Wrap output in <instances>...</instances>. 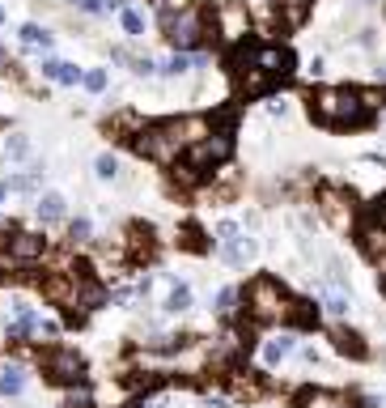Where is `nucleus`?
Instances as JSON below:
<instances>
[{
    "label": "nucleus",
    "instance_id": "f257e3e1",
    "mask_svg": "<svg viewBox=\"0 0 386 408\" xmlns=\"http://www.w3.org/2000/svg\"><path fill=\"white\" fill-rule=\"evenodd\" d=\"M310 111L323 128H357L370 119V111L361 106V94L357 89H344V85H327V89H314L310 98Z\"/></svg>",
    "mask_w": 386,
    "mask_h": 408
},
{
    "label": "nucleus",
    "instance_id": "f03ea898",
    "mask_svg": "<svg viewBox=\"0 0 386 408\" xmlns=\"http://www.w3.org/2000/svg\"><path fill=\"white\" fill-rule=\"evenodd\" d=\"M246 315H251V324H289V315H293V298H289V290L276 281V277H255L251 285H246Z\"/></svg>",
    "mask_w": 386,
    "mask_h": 408
},
{
    "label": "nucleus",
    "instance_id": "7ed1b4c3",
    "mask_svg": "<svg viewBox=\"0 0 386 408\" xmlns=\"http://www.w3.org/2000/svg\"><path fill=\"white\" fill-rule=\"evenodd\" d=\"M204 13L200 9H170V13H161V30H166V38L178 47V51H195L200 43H204Z\"/></svg>",
    "mask_w": 386,
    "mask_h": 408
},
{
    "label": "nucleus",
    "instance_id": "20e7f679",
    "mask_svg": "<svg viewBox=\"0 0 386 408\" xmlns=\"http://www.w3.org/2000/svg\"><path fill=\"white\" fill-rule=\"evenodd\" d=\"M229 153H234V136H229V132H208V136H200L195 145H187V158H183V162H191L195 170L208 175V170L225 166Z\"/></svg>",
    "mask_w": 386,
    "mask_h": 408
},
{
    "label": "nucleus",
    "instance_id": "39448f33",
    "mask_svg": "<svg viewBox=\"0 0 386 408\" xmlns=\"http://www.w3.org/2000/svg\"><path fill=\"white\" fill-rule=\"evenodd\" d=\"M238 64H246V68L263 72L268 81H280V77H289V72H293V55H289L285 47H276V43H259V47H251L246 55H238Z\"/></svg>",
    "mask_w": 386,
    "mask_h": 408
},
{
    "label": "nucleus",
    "instance_id": "423d86ee",
    "mask_svg": "<svg viewBox=\"0 0 386 408\" xmlns=\"http://www.w3.org/2000/svg\"><path fill=\"white\" fill-rule=\"evenodd\" d=\"M319 213L327 217V226H331L336 234L357 230V204H353V196H344V192H336V187H323V192H319Z\"/></svg>",
    "mask_w": 386,
    "mask_h": 408
},
{
    "label": "nucleus",
    "instance_id": "0eeeda50",
    "mask_svg": "<svg viewBox=\"0 0 386 408\" xmlns=\"http://www.w3.org/2000/svg\"><path fill=\"white\" fill-rule=\"evenodd\" d=\"M42 362H47V375H51L55 383H64V387H81V383L89 379L85 358H81V353H72V349H47V353H42Z\"/></svg>",
    "mask_w": 386,
    "mask_h": 408
},
{
    "label": "nucleus",
    "instance_id": "6e6552de",
    "mask_svg": "<svg viewBox=\"0 0 386 408\" xmlns=\"http://www.w3.org/2000/svg\"><path fill=\"white\" fill-rule=\"evenodd\" d=\"M132 140H136V149H140L144 158H153V162H178V140L170 136L166 123H144Z\"/></svg>",
    "mask_w": 386,
    "mask_h": 408
},
{
    "label": "nucleus",
    "instance_id": "1a4fd4ad",
    "mask_svg": "<svg viewBox=\"0 0 386 408\" xmlns=\"http://www.w3.org/2000/svg\"><path fill=\"white\" fill-rule=\"evenodd\" d=\"M217 34H221L229 47H238V43L251 34V13H246L242 0H225V4L217 9Z\"/></svg>",
    "mask_w": 386,
    "mask_h": 408
},
{
    "label": "nucleus",
    "instance_id": "9d476101",
    "mask_svg": "<svg viewBox=\"0 0 386 408\" xmlns=\"http://www.w3.org/2000/svg\"><path fill=\"white\" fill-rule=\"evenodd\" d=\"M42 234H8L4 238V251H0V268H21V264H30V260H38L42 255Z\"/></svg>",
    "mask_w": 386,
    "mask_h": 408
},
{
    "label": "nucleus",
    "instance_id": "9b49d317",
    "mask_svg": "<svg viewBox=\"0 0 386 408\" xmlns=\"http://www.w3.org/2000/svg\"><path fill=\"white\" fill-rule=\"evenodd\" d=\"M297 408H361L348 392H331V387H306L297 392Z\"/></svg>",
    "mask_w": 386,
    "mask_h": 408
},
{
    "label": "nucleus",
    "instance_id": "f8f14e48",
    "mask_svg": "<svg viewBox=\"0 0 386 408\" xmlns=\"http://www.w3.org/2000/svg\"><path fill=\"white\" fill-rule=\"evenodd\" d=\"M255 251H259V243H255V238H246V234H238V238L221 243V260H225L229 268H242V264H251V260H255Z\"/></svg>",
    "mask_w": 386,
    "mask_h": 408
},
{
    "label": "nucleus",
    "instance_id": "ddd939ff",
    "mask_svg": "<svg viewBox=\"0 0 386 408\" xmlns=\"http://www.w3.org/2000/svg\"><path fill=\"white\" fill-rule=\"evenodd\" d=\"M8 336L13 341H30V336H38V315H34V307H21V302H13V319H8Z\"/></svg>",
    "mask_w": 386,
    "mask_h": 408
},
{
    "label": "nucleus",
    "instance_id": "4468645a",
    "mask_svg": "<svg viewBox=\"0 0 386 408\" xmlns=\"http://www.w3.org/2000/svg\"><path fill=\"white\" fill-rule=\"evenodd\" d=\"M293 349H297V341H293L289 332H285V336H272V341L259 345V362H263V366H280Z\"/></svg>",
    "mask_w": 386,
    "mask_h": 408
},
{
    "label": "nucleus",
    "instance_id": "2eb2a0df",
    "mask_svg": "<svg viewBox=\"0 0 386 408\" xmlns=\"http://www.w3.org/2000/svg\"><path fill=\"white\" fill-rule=\"evenodd\" d=\"M361 247L370 260H386V221H365L361 226Z\"/></svg>",
    "mask_w": 386,
    "mask_h": 408
},
{
    "label": "nucleus",
    "instance_id": "dca6fc26",
    "mask_svg": "<svg viewBox=\"0 0 386 408\" xmlns=\"http://www.w3.org/2000/svg\"><path fill=\"white\" fill-rule=\"evenodd\" d=\"M331 345H336V353H344V358H365L370 349H365V341L353 332V328H331Z\"/></svg>",
    "mask_w": 386,
    "mask_h": 408
},
{
    "label": "nucleus",
    "instance_id": "f3484780",
    "mask_svg": "<svg viewBox=\"0 0 386 408\" xmlns=\"http://www.w3.org/2000/svg\"><path fill=\"white\" fill-rule=\"evenodd\" d=\"M38 217H42L47 226H55V221H64V217H68V200H64L59 192H47V196L38 200Z\"/></svg>",
    "mask_w": 386,
    "mask_h": 408
},
{
    "label": "nucleus",
    "instance_id": "a211bd4d",
    "mask_svg": "<svg viewBox=\"0 0 386 408\" xmlns=\"http://www.w3.org/2000/svg\"><path fill=\"white\" fill-rule=\"evenodd\" d=\"M42 72H47V81H59V85H76L81 81V68L68 64V60H47Z\"/></svg>",
    "mask_w": 386,
    "mask_h": 408
},
{
    "label": "nucleus",
    "instance_id": "6ab92c4d",
    "mask_svg": "<svg viewBox=\"0 0 386 408\" xmlns=\"http://www.w3.org/2000/svg\"><path fill=\"white\" fill-rule=\"evenodd\" d=\"M170 179H174V187H200L208 175H204V170H195L191 162H170Z\"/></svg>",
    "mask_w": 386,
    "mask_h": 408
},
{
    "label": "nucleus",
    "instance_id": "aec40b11",
    "mask_svg": "<svg viewBox=\"0 0 386 408\" xmlns=\"http://www.w3.org/2000/svg\"><path fill=\"white\" fill-rule=\"evenodd\" d=\"M21 392H25V370H21V366H4V370H0V396L13 400V396H21Z\"/></svg>",
    "mask_w": 386,
    "mask_h": 408
},
{
    "label": "nucleus",
    "instance_id": "412c9836",
    "mask_svg": "<svg viewBox=\"0 0 386 408\" xmlns=\"http://www.w3.org/2000/svg\"><path fill=\"white\" fill-rule=\"evenodd\" d=\"M144 123H136L127 111H119V115H110L106 119V136H115V140H127V132H140Z\"/></svg>",
    "mask_w": 386,
    "mask_h": 408
},
{
    "label": "nucleus",
    "instance_id": "4be33fe9",
    "mask_svg": "<svg viewBox=\"0 0 386 408\" xmlns=\"http://www.w3.org/2000/svg\"><path fill=\"white\" fill-rule=\"evenodd\" d=\"M238 302H242V294H238L234 285H225V290L217 294V307H212V311H217L221 319H234V315H238Z\"/></svg>",
    "mask_w": 386,
    "mask_h": 408
},
{
    "label": "nucleus",
    "instance_id": "5701e85b",
    "mask_svg": "<svg viewBox=\"0 0 386 408\" xmlns=\"http://www.w3.org/2000/svg\"><path fill=\"white\" fill-rule=\"evenodd\" d=\"M119 26H123L127 38H136V34H144V13L140 9H119Z\"/></svg>",
    "mask_w": 386,
    "mask_h": 408
},
{
    "label": "nucleus",
    "instance_id": "b1692460",
    "mask_svg": "<svg viewBox=\"0 0 386 408\" xmlns=\"http://www.w3.org/2000/svg\"><path fill=\"white\" fill-rule=\"evenodd\" d=\"M187 307H191V290H187L183 281H174V290H170V298H166V311H170V315H183Z\"/></svg>",
    "mask_w": 386,
    "mask_h": 408
},
{
    "label": "nucleus",
    "instance_id": "393cba45",
    "mask_svg": "<svg viewBox=\"0 0 386 408\" xmlns=\"http://www.w3.org/2000/svg\"><path fill=\"white\" fill-rule=\"evenodd\" d=\"M310 4H314V0H276V9H280V17H285L289 26H297V21L306 17Z\"/></svg>",
    "mask_w": 386,
    "mask_h": 408
},
{
    "label": "nucleus",
    "instance_id": "a878e982",
    "mask_svg": "<svg viewBox=\"0 0 386 408\" xmlns=\"http://www.w3.org/2000/svg\"><path fill=\"white\" fill-rule=\"evenodd\" d=\"M21 43H25V47H51V30L25 21V26H21Z\"/></svg>",
    "mask_w": 386,
    "mask_h": 408
},
{
    "label": "nucleus",
    "instance_id": "bb28decb",
    "mask_svg": "<svg viewBox=\"0 0 386 408\" xmlns=\"http://www.w3.org/2000/svg\"><path fill=\"white\" fill-rule=\"evenodd\" d=\"M323 307H327L331 315H348V294H344L340 285H327V294H323Z\"/></svg>",
    "mask_w": 386,
    "mask_h": 408
},
{
    "label": "nucleus",
    "instance_id": "cd10ccee",
    "mask_svg": "<svg viewBox=\"0 0 386 408\" xmlns=\"http://www.w3.org/2000/svg\"><path fill=\"white\" fill-rule=\"evenodd\" d=\"M119 60H127V68L136 72V77H149L153 72V60H144V55H127V51H115Z\"/></svg>",
    "mask_w": 386,
    "mask_h": 408
},
{
    "label": "nucleus",
    "instance_id": "c85d7f7f",
    "mask_svg": "<svg viewBox=\"0 0 386 408\" xmlns=\"http://www.w3.org/2000/svg\"><path fill=\"white\" fill-rule=\"evenodd\" d=\"M191 64H200V55H195V60H191V55H187V51H178V55H174V60H166V72H170V77H183V72H187V68H191Z\"/></svg>",
    "mask_w": 386,
    "mask_h": 408
},
{
    "label": "nucleus",
    "instance_id": "c756f323",
    "mask_svg": "<svg viewBox=\"0 0 386 408\" xmlns=\"http://www.w3.org/2000/svg\"><path fill=\"white\" fill-rule=\"evenodd\" d=\"M361 94V106L365 111H382L386 106V89H357Z\"/></svg>",
    "mask_w": 386,
    "mask_h": 408
},
{
    "label": "nucleus",
    "instance_id": "7c9ffc66",
    "mask_svg": "<svg viewBox=\"0 0 386 408\" xmlns=\"http://www.w3.org/2000/svg\"><path fill=\"white\" fill-rule=\"evenodd\" d=\"M81 81H85V89H89V94H102V89H106V72H102V68L81 72Z\"/></svg>",
    "mask_w": 386,
    "mask_h": 408
},
{
    "label": "nucleus",
    "instance_id": "2f4dec72",
    "mask_svg": "<svg viewBox=\"0 0 386 408\" xmlns=\"http://www.w3.org/2000/svg\"><path fill=\"white\" fill-rule=\"evenodd\" d=\"M93 170H98V179H115V175H119V162H115L110 153H102V158L93 162Z\"/></svg>",
    "mask_w": 386,
    "mask_h": 408
},
{
    "label": "nucleus",
    "instance_id": "473e14b6",
    "mask_svg": "<svg viewBox=\"0 0 386 408\" xmlns=\"http://www.w3.org/2000/svg\"><path fill=\"white\" fill-rule=\"evenodd\" d=\"M183 247H187V251H195V255H200V251H208V238H204V234H200V230H187V234H183Z\"/></svg>",
    "mask_w": 386,
    "mask_h": 408
},
{
    "label": "nucleus",
    "instance_id": "72a5a7b5",
    "mask_svg": "<svg viewBox=\"0 0 386 408\" xmlns=\"http://www.w3.org/2000/svg\"><path fill=\"white\" fill-rule=\"evenodd\" d=\"M217 238H221V243L238 238V221H221V226H217Z\"/></svg>",
    "mask_w": 386,
    "mask_h": 408
},
{
    "label": "nucleus",
    "instance_id": "f704fd0d",
    "mask_svg": "<svg viewBox=\"0 0 386 408\" xmlns=\"http://www.w3.org/2000/svg\"><path fill=\"white\" fill-rule=\"evenodd\" d=\"M25 153H30V145H25L21 136H13V140H8V158H25Z\"/></svg>",
    "mask_w": 386,
    "mask_h": 408
},
{
    "label": "nucleus",
    "instance_id": "c9c22d12",
    "mask_svg": "<svg viewBox=\"0 0 386 408\" xmlns=\"http://www.w3.org/2000/svg\"><path fill=\"white\" fill-rule=\"evenodd\" d=\"M72 238L85 243V238H89V221H72Z\"/></svg>",
    "mask_w": 386,
    "mask_h": 408
},
{
    "label": "nucleus",
    "instance_id": "e433bc0d",
    "mask_svg": "<svg viewBox=\"0 0 386 408\" xmlns=\"http://www.w3.org/2000/svg\"><path fill=\"white\" fill-rule=\"evenodd\" d=\"M64 408H89V396L85 392H76V396H68V404Z\"/></svg>",
    "mask_w": 386,
    "mask_h": 408
},
{
    "label": "nucleus",
    "instance_id": "4c0bfd02",
    "mask_svg": "<svg viewBox=\"0 0 386 408\" xmlns=\"http://www.w3.org/2000/svg\"><path fill=\"white\" fill-rule=\"evenodd\" d=\"M76 4H81V9H85V13H102V9H106V4H102V0H76Z\"/></svg>",
    "mask_w": 386,
    "mask_h": 408
},
{
    "label": "nucleus",
    "instance_id": "58836bf2",
    "mask_svg": "<svg viewBox=\"0 0 386 408\" xmlns=\"http://www.w3.org/2000/svg\"><path fill=\"white\" fill-rule=\"evenodd\" d=\"M144 408H166V396H149V400H144Z\"/></svg>",
    "mask_w": 386,
    "mask_h": 408
},
{
    "label": "nucleus",
    "instance_id": "ea45409f",
    "mask_svg": "<svg viewBox=\"0 0 386 408\" xmlns=\"http://www.w3.org/2000/svg\"><path fill=\"white\" fill-rule=\"evenodd\" d=\"M8 192H13V183H0V200H4V196H8Z\"/></svg>",
    "mask_w": 386,
    "mask_h": 408
},
{
    "label": "nucleus",
    "instance_id": "a19ab883",
    "mask_svg": "<svg viewBox=\"0 0 386 408\" xmlns=\"http://www.w3.org/2000/svg\"><path fill=\"white\" fill-rule=\"evenodd\" d=\"M0 64H4V51H0Z\"/></svg>",
    "mask_w": 386,
    "mask_h": 408
},
{
    "label": "nucleus",
    "instance_id": "79ce46f5",
    "mask_svg": "<svg viewBox=\"0 0 386 408\" xmlns=\"http://www.w3.org/2000/svg\"><path fill=\"white\" fill-rule=\"evenodd\" d=\"M0 21H4V13H0Z\"/></svg>",
    "mask_w": 386,
    "mask_h": 408
},
{
    "label": "nucleus",
    "instance_id": "37998d69",
    "mask_svg": "<svg viewBox=\"0 0 386 408\" xmlns=\"http://www.w3.org/2000/svg\"><path fill=\"white\" fill-rule=\"evenodd\" d=\"M382 285H386V281H382Z\"/></svg>",
    "mask_w": 386,
    "mask_h": 408
}]
</instances>
